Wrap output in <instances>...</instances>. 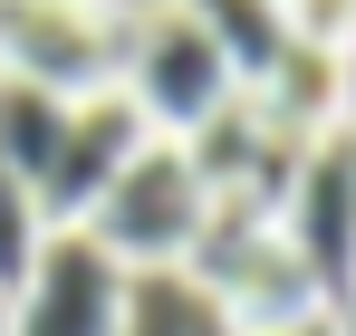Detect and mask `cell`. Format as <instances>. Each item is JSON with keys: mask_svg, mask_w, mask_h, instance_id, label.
<instances>
[{"mask_svg": "<svg viewBox=\"0 0 356 336\" xmlns=\"http://www.w3.org/2000/svg\"><path fill=\"white\" fill-rule=\"evenodd\" d=\"M280 240H289V260L308 269L318 308L337 317L347 288H356V173H347V154H337V135L298 154L289 192H280Z\"/></svg>", "mask_w": 356, "mask_h": 336, "instance_id": "5", "label": "cell"}, {"mask_svg": "<svg viewBox=\"0 0 356 336\" xmlns=\"http://www.w3.org/2000/svg\"><path fill=\"white\" fill-rule=\"evenodd\" d=\"M116 336H232V317L183 269H154V279H125V327Z\"/></svg>", "mask_w": 356, "mask_h": 336, "instance_id": "8", "label": "cell"}, {"mask_svg": "<svg viewBox=\"0 0 356 336\" xmlns=\"http://www.w3.org/2000/svg\"><path fill=\"white\" fill-rule=\"evenodd\" d=\"M39 240H49V221H39V202H29V183L0 164V298L29 279V260H39Z\"/></svg>", "mask_w": 356, "mask_h": 336, "instance_id": "10", "label": "cell"}, {"mask_svg": "<svg viewBox=\"0 0 356 336\" xmlns=\"http://www.w3.org/2000/svg\"><path fill=\"white\" fill-rule=\"evenodd\" d=\"M241 336H337L327 308H308V317H280V327H241Z\"/></svg>", "mask_w": 356, "mask_h": 336, "instance_id": "12", "label": "cell"}, {"mask_svg": "<svg viewBox=\"0 0 356 336\" xmlns=\"http://www.w3.org/2000/svg\"><path fill=\"white\" fill-rule=\"evenodd\" d=\"M0 336H10V308H0Z\"/></svg>", "mask_w": 356, "mask_h": 336, "instance_id": "14", "label": "cell"}, {"mask_svg": "<svg viewBox=\"0 0 356 336\" xmlns=\"http://www.w3.org/2000/svg\"><path fill=\"white\" fill-rule=\"evenodd\" d=\"M174 10L212 39V58L232 67L241 96L280 77V58H289V19H280V0H174Z\"/></svg>", "mask_w": 356, "mask_h": 336, "instance_id": "7", "label": "cell"}, {"mask_svg": "<svg viewBox=\"0 0 356 336\" xmlns=\"http://www.w3.org/2000/svg\"><path fill=\"white\" fill-rule=\"evenodd\" d=\"M337 336H356V288H347V308H337Z\"/></svg>", "mask_w": 356, "mask_h": 336, "instance_id": "13", "label": "cell"}, {"mask_svg": "<svg viewBox=\"0 0 356 336\" xmlns=\"http://www.w3.org/2000/svg\"><path fill=\"white\" fill-rule=\"evenodd\" d=\"M145 144H154V135H145V115L125 106L116 87H106V96H77L58 154H49V183H39V221H49V230H77L87 212H97V192H106Z\"/></svg>", "mask_w": 356, "mask_h": 336, "instance_id": "6", "label": "cell"}, {"mask_svg": "<svg viewBox=\"0 0 356 336\" xmlns=\"http://www.w3.org/2000/svg\"><path fill=\"white\" fill-rule=\"evenodd\" d=\"M0 308H10V336H116L125 327V269L87 230H49L29 279Z\"/></svg>", "mask_w": 356, "mask_h": 336, "instance_id": "4", "label": "cell"}, {"mask_svg": "<svg viewBox=\"0 0 356 336\" xmlns=\"http://www.w3.org/2000/svg\"><path fill=\"white\" fill-rule=\"evenodd\" d=\"M58 135H67V106H58V96H39V87H19V77H0V164L29 183V202H39V183H49Z\"/></svg>", "mask_w": 356, "mask_h": 336, "instance_id": "9", "label": "cell"}, {"mask_svg": "<svg viewBox=\"0 0 356 336\" xmlns=\"http://www.w3.org/2000/svg\"><path fill=\"white\" fill-rule=\"evenodd\" d=\"M280 19H289V49L356 58V0H280Z\"/></svg>", "mask_w": 356, "mask_h": 336, "instance_id": "11", "label": "cell"}, {"mask_svg": "<svg viewBox=\"0 0 356 336\" xmlns=\"http://www.w3.org/2000/svg\"><path fill=\"white\" fill-rule=\"evenodd\" d=\"M125 19L116 0H0V77L39 87V96H106L125 67Z\"/></svg>", "mask_w": 356, "mask_h": 336, "instance_id": "2", "label": "cell"}, {"mask_svg": "<svg viewBox=\"0 0 356 336\" xmlns=\"http://www.w3.org/2000/svg\"><path fill=\"white\" fill-rule=\"evenodd\" d=\"M202 212H212V192H202V173L183 164V144H145L135 164L97 192V212H87V240L116 260L125 279H154V269H183L193 260V240H202Z\"/></svg>", "mask_w": 356, "mask_h": 336, "instance_id": "1", "label": "cell"}, {"mask_svg": "<svg viewBox=\"0 0 356 336\" xmlns=\"http://www.w3.org/2000/svg\"><path fill=\"white\" fill-rule=\"evenodd\" d=\"M116 96L135 115H145V135H164V144H183L193 125H212V115L232 106V67L212 58V39L183 19L174 0L164 10H135L125 19V67H116Z\"/></svg>", "mask_w": 356, "mask_h": 336, "instance_id": "3", "label": "cell"}]
</instances>
